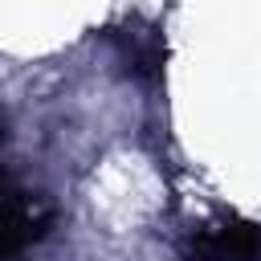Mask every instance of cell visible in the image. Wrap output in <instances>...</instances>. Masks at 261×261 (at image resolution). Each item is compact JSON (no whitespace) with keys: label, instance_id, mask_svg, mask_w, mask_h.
<instances>
[{"label":"cell","instance_id":"7a4b0ae2","mask_svg":"<svg viewBox=\"0 0 261 261\" xmlns=\"http://www.w3.org/2000/svg\"><path fill=\"white\" fill-rule=\"evenodd\" d=\"M118 53H122V61L135 69V73H155L159 65H163V41H159V33L155 29H139V24H130V29H122L118 37Z\"/></svg>","mask_w":261,"mask_h":261},{"label":"cell","instance_id":"6da1fadb","mask_svg":"<svg viewBox=\"0 0 261 261\" xmlns=\"http://www.w3.org/2000/svg\"><path fill=\"white\" fill-rule=\"evenodd\" d=\"M188 261H261V228L241 216H220L196 232Z\"/></svg>","mask_w":261,"mask_h":261}]
</instances>
